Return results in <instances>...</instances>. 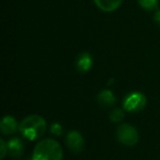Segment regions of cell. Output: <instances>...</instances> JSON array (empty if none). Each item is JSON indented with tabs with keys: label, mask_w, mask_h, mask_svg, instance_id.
I'll return each instance as SVG.
<instances>
[{
	"label": "cell",
	"mask_w": 160,
	"mask_h": 160,
	"mask_svg": "<svg viewBox=\"0 0 160 160\" xmlns=\"http://www.w3.org/2000/svg\"><path fill=\"white\" fill-rule=\"evenodd\" d=\"M46 127L47 124L44 118L38 114H32L23 118L22 122L20 123L19 132L23 138L33 142L44 135L46 132Z\"/></svg>",
	"instance_id": "6da1fadb"
},
{
	"label": "cell",
	"mask_w": 160,
	"mask_h": 160,
	"mask_svg": "<svg viewBox=\"0 0 160 160\" xmlns=\"http://www.w3.org/2000/svg\"><path fill=\"white\" fill-rule=\"evenodd\" d=\"M94 5L104 12H113L122 5L123 0H93Z\"/></svg>",
	"instance_id": "30bf717a"
},
{
	"label": "cell",
	"mask_w": 160,
	"mask_h": 160,
	"mask_svg": "<svg viewBox=\"0 0 160 160\" xmlns=\"http://www.w3.org/2000/svg\"><path fill=\"white\" fill-rule=\"evenodd\" d=\"M97 102L102 108H112L116 102V97L111 90H102L97 96Z\"/></svg>",
	"instance_id": "9c48e42d"
},
{
	"label": "cell",
	"mask_w": 160,
	"mask_h": 160,
	"mask_svg": "<svg viewBox=\"0 0 160 160\" xmlns=\"http://www.w3.org/2000/svg\"><path fill=\"white\" fill-rule=\"evenodd\" d=\"M62 147L53 138H45L35 145L31 160H62Z\"/></svg>",
	"instance_id": "7a4b0ae2"
},
{
	"label": "cell",
	"mask_w": 160,
	"mask_h": 160,
	"mask_svg": "<svg viewBox=\"0 0 160 160\" xmlns=\"http://www.w3.org/2000/svg\"><path fill=\"white\" fill-rule=\"evenodd\" d=\"M92 65H93V59L90 53L88 52H83V53L79 54L76 60V69L79 71L80 73H86L91 69Z\"/></svg>",
	"instance_id": "52a82bcc"
},
{
	"label": "cell",
	"mask_w": 160,
	"mask_h": 160,
	"mask_svg": "<svg viewBox=\"0 0 160 160\" xmlns=\"http://www.w3.org/2000/svg\"><path fill=\"white\" fill-rule=\"evenodd\" d=\"M116 138L124 146L133 147L139 140V134L138 131L131 124H121L116 128Z\"/></svg>",
	"instance_id": "3957f363"
},
{
	"label": "cell",
	"mask_w": 160,
	"mask_h": 160,
	"mask_svg": "<svg viewBox=\"0 0 160 160\" xmlns=\"http://www.w3.org/2000/svg\"><path fill=\"white\" fill-rule=\"evenodd\" d=\"M153 20H155V22L157 23V24L160 25V10H157V11L155 12V14H153Z\"/></svg>",
	"instance_id": "9a60e30c"
},
{
	"label": "cell",
	"mask_w": 160,
	"mask_h": 160,
	"mask_svg": "<svg viewBox=\"0 0 160 160\" xmlns=\"http://www.w3.org/2000/svg\"><path fill=\"white\" fill-rule=\"evenodd\" d=\"M65 142H66V146L69 150L72 153H80L82 152L83 149H85V138L82 137V135L79 133L78 131H71L69 132L66 135L65 138Z\"/></svg>",
	"instance_id": "5b68a950"
},
{
	"label": "cell",
	"mask_w": 160,
	"mask_h": 160,
	"mask_svg": "<svg viewBox=\"0 0 160 160\" xmlns=\"http://www.w3.org/2000/svg\"><path fill=\"white\" fill-rule=\"evenodd\" d=\"M49 132H51V134H53L55 136H62L64 128H62V126L59 123H53L51 125V127H49Z\"/></svg>",
	"instance_id": "5bb4252c"
},
{
	"label": "cell",
	"mask_w": 160,
	"mask_h": 160,
	"mask_svg": "<svg viewBox=\"0 0 160 160\" xmlns=\"http://www.w3.org/2000/svg\"><path fill=\"white\" fill-rule=\"evenodd\" d=\"M8 147H9V155L13 159L22 157L24 153V144L19 137H12L8 142Z\"/></svg>",
	"instance_id": "ba28073f"
},
{
	"label": "cell",
	"mask_w": 160,
	"mask_h": 160,
	"mask_svg": "<svg viewBox=\"0 0 160 160\" xmlns=\"http://www.w3.org/2000/svg\"><path fill=\"white\" fill-rule=\"evenodd\" d=\"M147 105V99L144 93L139 91L129 92L123 100V109L131 113H138Z\"/></svg>",
	"instance_id": "277c9868"
},
{
	"label": "cell",
	"mask_w": 160,
	"mask_h": 160,
	"mask_svg": "<svg viewBox=\"0 0 160 160\" xmlns=\"http://www.w3.org/2000/svg\"><path fill=\"white\" fill-rule=\"evenodd\" d=\"M9 153V147H8V142H6L3 138L0 139V158L5 159L6 156Z\"/></svg>",
	"instance_id": "4fadbf2b"
},
{
	"label": "cell",
	"mask_w": 160,
	"mask_h": 160,
	"mask_svg": "<svg viewBox=\"0 0 160 160\" xmlns=\"http://www.w3.org/2000/svg\"><path fill=\"white\" fill-rule=\"evenodd\" d=\"M138 5L146 11H153L158 8L159 0H137Z\"/></svg>",
	"instance_id": "7c38bea8"
},
{
	"label": "cell",
	"mask_w": 160,
	"mask_h": 160,
	"mask_svg": "<svg viewBox=\"0 0 160 160\" xmlns=\"http://www.w3.org/2000/svg\"><path fill=\"white\" fill-rule=\"evenodd\" d=\"M19 128H20V124L11 115H7L2 118V120L0 122V132L5 136L13 135V134L17 133Z\"/></svg>",
	"instance_id": "8992f818"
},
{
	"label": "cell",
	"mask_w": 160,
	"mask_h": 160,
	"mask_svg": "<svg viewBox=\"0 0 160 160\" xmlns=\"http://www.w3.org/2000/svg\"><path fill=\"white\" fill-rule=\"evenodd\" d=\"M110 121L113 123H120L124 120L125 118V110L124 109H120V108H116L113 109L110 112Z\"/></svg>",
	"instance_id": "8fae6325"
}]
</instances>
